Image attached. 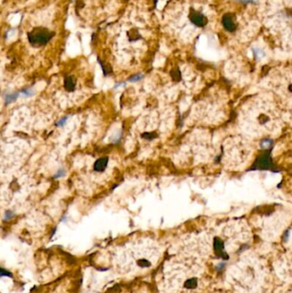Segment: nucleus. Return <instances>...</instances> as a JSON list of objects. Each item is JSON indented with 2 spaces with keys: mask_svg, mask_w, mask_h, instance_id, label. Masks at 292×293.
Segmentation results:
<instances>
[{
  "mask_svg": "<svg viewBox=\"0 0 292 293\" xmlns=\"http://www.w3.org/2000/svg\"><path fill=\"white\" fill-rule=\"evenodd\" d=\"M64 87L66 90L70 91V92L75 90V82H74V79L71 76H66L64 78Z\"/></svg>",
  "mask_w": 292,
  "mask_h": 293,
  "instance_id": "nucleus-7",
  "label": "nucleus"
},
{
  "mask_svg": "<svg viewBox=\"0 0 292 293\" xmlns=\"http://www.w3.org/2000/svg\"><path fill=\"white\" fill-rule=\"evenodd\" d=\"M14 213L12 211L8 210L5 212V214H4V220H9L10 219H12L14 217Z\"/></svg>",
  "mask_w": 292,
  "mask_h": 293,
  "instance_id": "nucleus-12",
  "label": "nucleus"
},
{
  "mask_svg": "<svg viewBox=\"0 0 292 293\" xmlns=\"http://www.w3.org/2000/svg\"><path fill=\"white\" fill-rule=\"evenodd\" d=\"M18 96H19V93H17V92L13 93V94H9L5 96V102H6V104L12 103L13 101H15L18 98Z\"/></svg>",
  "mask_w": 292,
  "mask_h": 293,
  "instance_id": "nucleus-8",
  "label": "nucleus"
},
{
  "mask_svg": "<svg viewBox=\"0 0 292 293\" xmlns=\"http://www.w3.org/2000/svg\"><path fill=\"white\" fill-rule=\"evenodd\" d=\"M54 36V33L49 29L42 27H38L33 29L28 35V40L33 45H46L51 38Z\"/></svg>",
  "mask_w": 292,
  "mask_h": 293,
  "instance_id": "nucleus-1",
  "label": "nucleus"
},
{
  "mask_svg": "<svg viewBox=\"0 0 292 293\" xmlns=\"http://www.w3.org/2000/svg\"><path fill=\"white\" fill-rule=\"evenodd\" d=\"M213 247H214V250H215L216 255L218 257H221L222 259H224V260H228L229 259V256L224 250V243H223V241L220 238H218V237L214 238Z\"/></svg>",
  "mask_w": 292,
  "mask_h": 293,
  "instance_id": "nucleus-5",
  "label": "nucleus"
},
{
  "mask_svg": "<svg viewBox=\"0 0 292 293\" xmlns=\"http://www.w3.org/2000/svg\"><path fill=\"white\" fill-rule=\"evenodd\" d=\"M142 76L141 75H135L133 77L129 79V81H130V82H137V81H140V80L142 79Z\"/></svg>",
  "mask_w": 292,
  "mask_h": 293,
  "instance_id": "nucleus-17",
  "label": "nucleus"
},
{
  "mask_svg": "<svg viewBox=\"0 0 292 293\" xmlns=\"http://www.w3.org/2000/svg\"><path fill=\"white\" fill-rule=\"evenodd\" d=\"M275 166L273 165V162L271 160L270 152H265L260 154L259 157L256 159L254 165H252L251 170H274Z\"/></svg>",
  "mask_w": 292,
  "mask_h": 293,
  "instance_id": "nucleus-2",
  "label": "nucleus"
},
{
  "mask_svg": "<svg viewBox=\"0 0 292 293\" xmlns=\"http://www.w3.org/2000/svg\"><path fill=\"white\" fill-rule=\"evenodd\" d=\"M21 94H24L27 97H30V96H32L33 94V91L29 89V88H27V89H23V90L21 91Z\"/></svg>",
  "mask_w": 292,
  "mask_h": 293,
  "instance_id": "nucleus-13",
  "label": "nucleus"
},
{
  "mask_svg": "<svg viewBox=\"0 0 292 293\" xmlns=\"http://www.w3.org/2000/svg\"><path fill=\"white\" fill-rule=\"evenodd\" d=\"M222 24L224 28L229 33H233L237 29V25L234 21V17L231 14L226 13L222 17Z\"/></svg>",
  "mask_w": 292,
  "mask_h": 293,
  "instance_id": "nucleus-4",
  "label": "nucleus"
},
{
  "mask_svg": "<svg viewBox=\"0 0 292 293\" xmlns=\"http://www.w3.org/2000/svg\"><path fill=\"white\" fill-rule=\"evenodd\" d=\"M184 286H185L186 288H190V289L195 288L196 286H197V280H196L195 278H193V279L188 280L185 282Z\"/></svg>",
  "mask_w": 292,
  "mask_h": 293,
  "instance_id": "nucleus-9",
  "label": "nucleus"
},
{
  "mask_svg": "<svg viewBox=\"0 0 292 293\" xmlns=\"http://www.w3.org/2000/svg\"><path fill=\"white\" fill-rule=\"evenodd\" d=\"M0 276L12 277V274H11V272H9V271H7V270L0 268Z\"/></svg>",
  "mask_w": 292,
  "mask_h": 293,
  "instance_id": "nucleus-15",
  "label": "nucleus"
},
{
  "mask_svg": "<svg viewBox=\"0 0 292 293\" xmlns=\"http://www.w3.org/2000/svg\"><path fill=\"white\" fill-rule=\"evenodd\" d=\"M107 164H108V158L107 157H103V158H100L98 160L95 161V163H94V165H93V167H94V171H96V172H103L105 170L106 168V166H107Z\"/></svg>",
  "mask_w": 292,
  "mask_h": 293,
  "instance_id": "nucleus-6",
  "label": "nucleus"
},
{
  "mask_svg": "<svg viewBox=\"0 0 292 293\" xmlns=\"http://www.w3.org/2000/svg\"><path fill=\"white\" fill-rule=\"evenodd\" d=\"M188 19L194 26L198 28H203L208 22L207 18L206 17L204 14H202L199 10H196L195 9H194L193 7L189 9Z\"/></svg>",
  "mask_w": 292,
  "mask_h": 293,
  "instance_id": "nucleus-3",
  "label": "nucleus"
},
{
  "mask_svg": "<svg viewBox=\"0 0 292 293\" xmlns=\"http://www.w3.org/2000/svg\"><path fill=\"white\" fill-rule=\"evenodd\" d=\"M65 175V170L63 169V168H61V169H59L58 171V172L55 174L54 178H62Z\"/></svg>",
  "mask_w": 292,
  "mask_h": 293,
  "instance_id": "nucleus-14",
  "label": "nucleus"
},
{
  "mask_svg": "<svg viewBox=\"0 0 292 293\" xmlns=\"http://www.w3.org/2000/svg\"><path fill=\"white\" fill-rule=\"evenodd\" d=\"M138 265L139 266H141V267H143V268H147V267H149L150 266V262L148 261V260H145V259H142V260H138Z\"/></svg>",
  "mask_w": 292,
  "mask_h": 293,
  "instance_id": "nucleus-11",
  "label": "nucleus"
},
{
  "mask_svg": "<svg viewBox=\"0 0 292 293\" xmlns=\"http://www.w3.org/2000/svg\"><path fill=\"white\" fill-rule=\"evenodd\" d=\"M142 136H143V137H145V138H146V139H149V140H151V139H153V138H154L155 137L154 135H151L150 133H148V134H147V133H146V134H144V135H142Z\"/></svg>",
  "mask_w": 292,
  "mask_h": 293,
  "instance_id": "nucleus-18",
  "label": "nucleus"
},
{
  "mask_svg": "<svg viewBox=\"0 0 292 293\" xmlns=\"http://www.w3.org/2000/svg\"><path fill=\"white\" fill-rule=\"evenodd\" d=\"M67 118H68L67 117H66V118H61V119L59 120V122H58V123L56 124V125H57L58 127H61V126H63V125L65 124V123L67 122Z\"/></svg>",
  "mask_w": 292,
  "mask_h": 293,
  "instance_id": "nucleus-16",
  "label": "nucleus"
},
{
  "mask_svg": "<svg viewBox=\"0 0 292 293\" xmlns=\"http://www.w3.org/2000/svg\"><path fill=\"white\" fill-rule=\"evenodd\" d=\"M272 141L270 140V139H266V140H263L261 142H260V147L262 148L267 149L269 148H271V145H272Z\"/></svg>",
  "mask_w": 292,
  "mask_h": 293,
  "instance_id": "nucleus-10",
  "label": "nucleus"
}]
</instances>
